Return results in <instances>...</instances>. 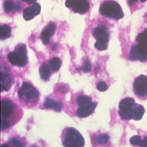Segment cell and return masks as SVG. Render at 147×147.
Listing matches in <instances>:
<instances>
[{
  "mask_svg": "<svg viewBox=\"0 0 147 147\" xmlns=\"http://www.w3.org/2000/svg\"><path fill=\"white\" fill-rule=\"evenodd\" d=\"M129 58L132 61H138L144 62L147 61V42L138 43L131 47Z\"/></svg>",
  "mask_w": 147,
  "mask_h": 147,
  "instance_id": "6",
  "label": "cell"
},
{
  "mask_svg": "<svg viewBox=\"0 0 147 147\" xmlns=\"http://www.w3.org/2000/svg\"><path fill=\"white\" fill-rule=\"evenodd\" d=\"M1 147H10V146L8 144H2V145H1Z\"/></svg>",
  "mask_w": 147,
  "mask_h": 147,
  "instance_id": "32",
  "label": "cell"
},
{
  "mask_svg": "<svg viewBox=\"0 0 147 147\" xmlns=\"http://www.w3.org/2000/svg\"><path fill=\"white\" fill-rule=\"evenodd\" d=\"M9 143V144H12L13 147H22L24 146V144L21 141L15 138L11 139Z\"/></svg>",
  "mask_w": 147,
  "mask_h": 147,
  "instance_id": "23",
  "label": "cell"
},
{
  "mask_svg": "<svg viewBox=\"0 0 147 147\" xmlns=\"http://www.w3.org/2000/svg\"><path fill=\"white\" fill-rule=\"evenodd\" d=\"M39 73L41 78L43 80L47 81L49 80L51 75L49 66L45 63H43L39 69Z\"/></svg>",
  "mask_w": 147,
  "mask_h": 147,
  "instance_id": "18",
  "label": "cell"
},
{
  "mask_svg": "<svg viewBox=\"0 0 147 147\" xmlns=\"http://www.w3.org/2000/svg\"><path fill=\"white\" fill-rule=\"evenodd\" d=\"M99 11L102 15L116 20L121 19L124 17L123 12L121 6L114 1L104 2L100 6Z\"/></svg>",
  "mask_w": 147,
  "mask_h": 147,
  "instance_id": "1",
  "label": "cell"
},
{
  "mask_svg": "<svg viewBox=\"0 0 147 147\" xmlns=\"http://www.w3.org/2000/svg\"><path fill=\"white\" fill-rule=\"evenodd\" d=\"M13 82V80L7 71H1V91H7Z\"/></svg>",
  "mask_w": 147,
  "mask_h": 147,
  "instance_id": "14",
  "label": "cell"
},
{
  "mask_svg": "<svg viewBox=\"0 0 147 147\" xmlns=\"http://www.w3.org/2000/svg\"><path fill=\"white\" fill-rule=\"evenodd\" d=\"M1 118L6 119L13 114L16 107L12 101L7 99L1 100Z\"/></svg>",
  "mask_w": 147,
  "mask_h": 147,
  "instance_id": "9",
  "label": "cell"
},
{
  "mask_svg": "<svg viewBox=\"0 0 147 147\" xmlns=\"http://www.w3.org/2000/svg\"><path fill=\"white\" fill-rule=\"evenodd\" d=\"M136 105L132 98H126L122 100L119 103L118 112L121 118L125 120L131 119L133 109Z\"/></svg>",
  "mask_w": 147,
  "mask_h": 147,
  "instance_id": "7",
  "label": "cell"
},
{
  "mask_svg": "<svg viewBox=\"0 0 147 147\" xmlns=\"http://www.w3.org/2000/svg\"><path fill=\"white\" fill-rule=\"evenodd\" d=\"M22 1L24 2H26L29 5L34 4V3H36V1H37V0H22Z\"/></svg>",
  "mask_w": 147,
  "mask_h": 147,
  "instance_id": "30",
  "label": "cell"
},
{
  "mask_svg": "<svg viewBox=\"0 0 147 147\" xmlns=\"http://www.w3.org/2000/svg\"><path fill=\"white\" fill-rule=\"evenodd\" d=\"M51 68L55 72H57L61 67V60L57 57H54L49 61Z\"/></svg>",
  "mask_w": 147,
  "mask_h": 147,
  "instance_id": "20",
  "label": "cell"
},
{
  "mask_svg": "<svg viewBox=\"0 0 147 147\" xmlns=\"http://www.w3.org/2000/svg\"><path fill=\"white\" fill-rule=\"evenodd\" d=\"M10 124L9 121L6 119L1 118V130H5L9 128Z\"/></svg>",
  "mask_w": 147,
  "mask_h": 147,
  "instance_id": "24",
  "label": "cell"
},
{
  "mask_svg": "<svg viewBox=\"0 0 147 147\" xmlns=\"http://www.w3.org/2000/svg\"><path fill=\"white\" fill-rule=\"evenodd\" d=\"M138 145L140 147H147V136L145 137L143 140H141Z\"/></svg>",
  "mask_w": 147,
  "mask_h": 147,
  "instance_id": "28",
  "label": "cell"
},
{
  "mask_svg": "<svg viewBox=\"0 0 147 147\" xmlns=\"http://www.w3.org/2000/svg\"><path fill=\"white\" fill-rule=\"evenodd\" d=\"M75 0H66L65 2V5L67 8H71L73 3L74 2Z\"/></svg>",
  "mask_w": 147,
  "mask_h": 147,
  "instance_id": "29",
  "label": "cell"
},
{
  "mask_svg": "<svg viewBox=\"0 0 147 147\" xmlns=\"http://www.w3.org/2000/svg\"><path fill=\"white\" fill-rule=\"evenodd\" d=\"M76 101L79 106H82L92 102V98L86 95H80L77 98Z\"/></svg>",
  "mask_w": 147,
  "mask_h": 147,
  "instance_id": "21",
  "label": "cell"
},
{
  "mask_svg": "<svg viewBox=\"0 0 147 147\" xmlns=\"http://www.w3.org/2000/svg\"><path fill=\"white\" fill-rule=\"evenodd\" d=\"M7 58L10 63L13 66L21 67L25 66L28 61L27 49L25 45H18L14 51L8 54Z\"/></svg>",
  "mask_w": 147,
  "mask_h": 147,
  "instance_id": "2",
  "label": "cell"
},
{
  "mask_svg": "<svg viewBox=\"0 0 147 147\" xmlns=\"http://www.w3.org/2000/svg\"><path fill=\"white\" fill-rule=\"evenodd\" d=\"M91 69H92V67H91V63L88 61H86L85 63L84 66L81 68V70L85 73H88L91 71Z\"/></svg>",
  "mask_w": 147,
  "mask_h": 147,
  "instance_id": "27",
  "label": "cell"
},
{
  "mask_svg": "<svg viewBox=\"0 0 147 147\" xmlns=\"http://www.w3.org/2000/svg\"><path fill=\"white\" fill-rule=\"evenodd\" d=\"M39 94V92L36 88L27 82L23 83L18 92L20 98L27 103L36 102Z\"/></svg>",
  "mask_w": 147,
  "mask_h": 147,
  "instance_id": "5",
  "label": "cell"
},
{
  "mask_svg": "<svg viewBox=\"0 0 147 147\" xmlns=\"http://www.w3.org/2000/svg\"><path fill=\"white\" fill-rule=\"evenodd\" d=\"M11 34V28L7 24L1 26V39L3 40L9 38Z\"/></svg>",
  "mask_w": 147,
  "mask_h": 147,
  "instance_id": "19",
  "label": "cell"
},
{
  "mask_svg": "<svg viewBox=\"0 0 147 147\" xmlns=\"http://www.w3.org/2000/svg\"><path fill=\"white\" fill-rule=\"evenodd\" d=\"M44 106L46 109H53L56 111H61L62 108V104L60 101H55L52 99L47 98L44 103Z\"/></svg>",
  "mask_w": 147,
  "mask_h": 147,
  "instance_id": "16",
  "label": "cell"
},
{
  "mask_svg": "<svg viewBox=\"0 0 147 147\" xmlns=\"http://www.w3.org/2000/svg\"><path fill=\"white\" fill-rule=\"evenodd\" d=\"M85 144L82 135L76 129L72 127L67 129V134L63 142L66 147H82Z\"/></svg>",
  "mask_w": 147,
  "mask_h": 147,
  "instance_id": "4",
  "label": "cell"
},
{
  "mask_svg": "<svg viewBox=\"0 0 147 147\" xmlns=\"http://www.w3.org/2000/svg\"><path fill=\"white\" fill-rule=\"evenodd\" d=\"M143 33L144 35L147 37V28H145V29H144V31Z\"/></svg>",
  "mask_w": 147,
  "mask_h": 147,
  "instance_id": "31",
  "label": "cell"
},
{
  "mask_svg": "<svg viewBox=\"0 0 147 147\" xmlns=\"http://www.w3.org/2000/svg\"><path fill=\"white\" fill-rule=\"evenodd\" d=\"M97 88L100 92H105L108 89V87L105 82H100L97 85Z\"/></svg>",
  "mask_w": 147,
  "mask_h": 147,
  "instance_id": "26",
  "label": "cell"
},
{
  "mask_svg": "<svg viewBox=\"0 0 147 147\" xmlns=\"http://www.w3.org/2000/svg\"><path fill=\"white\" fill-rule=\"evenodd\" d=\"M133 89L135 94L138 97H146L147 96V77L143 75H141L135 80Z\"/></svg>",
  "mask_w": 147,
  "mask_h": 147,
  "instance_id": "8",
  "label": "cell"
},
{
  "mask_svg": "<svg viewBox=\"0 0 147 147\" xmlns=\"http://www.w3.org/2000/svg\"><path fill=\"white\" fill-rule=\"evenodd\" d=\"M97 105V103L91 102L87 105L81 106L77 110L76 115L80 118L87 117L94 112Z\"/></svg>",
  "mask_w": 147,
  "mask_h": 147,
  "instance_id": "12",
  "label": "cell"
},
{
  "mask_svg": "<svg viewBox=\"0 0 147 147\" xmlns=\"http://www.w3.org/2000/svg\"><path fill=\"white\" fill-rule=\"evenodd\" d=\"M110 137L107 134L99 135L97 138V142L99 144H106L109 142Z\"/></svg>",
  "mask_w": 147,
  "mask_h": 147,
  "instance_id": "22",
  "label": "cell"
},
{
  "mask_svg": "<svg viewBox=\"0 0 147 147\" xmlns=\"http://www.w3.org/2000/svg\"><path fill=\"white\" fill-rule=\"evenodd\" d=\"M55 24L51 23L43 30L41 33V38L44 45H47L50 43L51 37L55 33Z\"/></svg>",
  "mask_w": 147,
  "mask_h": 147,
  "instance_id": "13",
  "label": "cell"
},
{
  "mask_svg": "<svg viewBox=\"0 0 147 147\" xmlns=\"http://www.w3.org/2000/svg\"><path fill=\"white\" fill-rule=\"evenodd\" d=\"M90 8V4L88 0H75L71 9L75 13L82 14L87 12Z\"/></svg>",
  "mask_w": 147,
  "mask_h": 147,
  "instance_id": "11",
  "label": "cell"
},
{
  "mask_svg": "<svg viewBox=\"0 0 147 147\" xmlns=\"http://www.w3.org/2000/svg\"><path fill=\"white\" fill-rule=\"evenodd\" d=\"M21 8V4L19 1L14 2L11 1L6 0L4 3V10L7 13L14 11L20 12Z\"/></svg>",
  "mask_w": 147,
  "mask_h": 147,
  "instance_id": "15",
  "label": "cell"
},
{
  "mask_svg": "<svg viewBox=\"0 0 147 147\" xmlns=\"http://www.w3.org/2000/svg\"><path fill=\"white\" fill-rule=\"evenodd\" d=\"M136 1H137L138 0H136Z\"/></svg>",
  "mask_w": 147,
  "mask_h": 147,
  "instance_id": "33",
  "label": "cell"
},
{
  "mask_svg": "<svg viewBox=\"0 0 147 147\" xmlns=\"http://www.w3.org/2000/svg\"><path fill=\"white\" fill-rule=\"evenodd\" d=\"M145 112V109L143 106L136 104L132 111V119L136 121L141 120Z\"/></svg>",
  "mask_w": 147,
  "mask_h": 147,
  "instance_id": "17",
  "label": "cell"
},
{
  "mask_svg": "<svg viewBox=\"0 0 147 147\" xmlns=\"http://www.w3.org/2000/svg\"><path fill=\"white\" fill-rule=\"evenodd\" d=\"M93 35L97 39L94 44L95 48L101 51L106 50L109 41V34L107 27L104 25L99 26L94 29Z\"/></svg>",
  "mask_w": 147,
  "mask_h": 147,
  "instance_id": "3",
  "label": "cell"
},
{
  "mask_svg": "<svg viewBox=\"0 0 147 147\" xmlns=\"http://www.w3.org/2000/svg\"><path fill=\"white\" fill-rule=\"evenodd\" d=\"M141 137L138 136H133L130 139V143L131 144L133 145H139L140 142H141Z\"/></svg>",
  "mask_w": 147,
  "mask_h": 147,
  "instance_id": "25",
  "label": "cell"
},
{
  "mask_svg": "<svg viewBox=\"0 0 147 147\" xmlns=\"http://www.w3.org/2000/svg\"><path fill=\"white\" fill-rule=\"evenodd\" d=\"M41 11V5L38 3H35L32 6L26 7L23 10V16L26 21H30L34 17L40 14Z\"/></svg>",
  "mask_w": 147,
  "mask_h": 147,
  "instance_id": "10",
  "label": "cell"
}]
</instances>
